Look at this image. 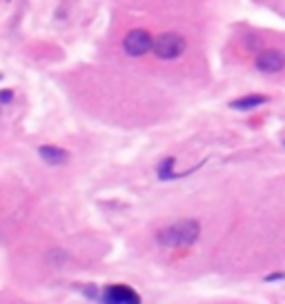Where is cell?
<instances>
[{"label": "cell", "instance_id": "1", "mask_svg": "<svg viewBox=\"0 0 285 304\" xmlns=\"http://www.w3.org/2000/svg\"><path fill=\"white\" fill-rule=\"evenodd\" d=\"M198 235H201V224L196 220H178L165 229H161L156 233V240L163 247L176 249V247H192L198 240Z\"/></svg>", "mask_w": 285, "mask_h": 304}, {"label": "cell", "instance_id": "2", "mask_svg": "<svg viewBox=\"0 0 285 304\" xmlns=\"http://www.w3.org/2000/svg\"><path fill=\"white\" fill-rule=\"evenodd\" d=\"M187 49V42L180 34L176 32H167V34H161L159 38L154 40V47H151V51L156 53L161 60H174L178 56H183Z\"/></svg>", "mask_w": 285, "mask_h": 304}, {"label": "cell", "instance_id": "3", "mask_svg": "<svg viewBox=\"0 0 285 304\" xmlns=\"http://www.w3.org/2000/svg\"><path fill=\"white\" fill-rule=\"evenodd\" d=\"M151 47H154V40H151V36L145 32V29H134V32H129L123 40V49L127 56H132V58L145 56Z\"/></svg>", "mask_w": 285, "mask_h": 304}, {"label": "cell", "instance_id": "4", "mask_svg": "<svg viewBox=\"0 0 285 304\" xmlns=\"http://www.w3.org/2000/svg\"><path fill=\"white\" fill-rule=\"evenodd\" d=\"M256 67H258V71H263V74H278V71H283V67H285V53L281 49L261 51L258 58H256Z\"/></svg>", "mask_w": 285, "mask_h": 304}, {"label": "cell", "instance_id": "5", "mask_svg": "<svg viewBox=\"0 0 285 304\" xmlns=\"http://www.w3.org/2000/svg\"><path fill=\"white\" fill-rule=\"evenodd\" d=\"M102 300L109 304H136V302H141V295L134 289L125 287V284H112V287L105 289Z\"/></svg>", "mask_w": 285, "mask_h": 304}, {"label": "cell", "instance_id": "6", "mask_svg": "<svg viewBox=\"0 0 285 304\" xmlns=\"http://www.w3.org/2000/svg\"><path fill=\"white\" fill-rule=\"evenodd\" d=\"M40 158L47 162V165H65L69 160V151L56 147V144H42L38 149Z\"/></svg>", "mask_w": 285, "mask_h": 304}, {"label": "cell", "instance_id": "7", "mask_svg": "<svg viewBox=\"0 0 285 304\" xmlns=\"http://www.w3.org/2000/svg\"><path fill=\"white\" fill-rule=\"evenodd\" d=\"M268 102V96H258V94H252V96H243V98H239V100H234L232 109H236V111H250V109H256L261 105H265Z\"/></svg>", "mask_w": 285, "mask_h": 304}, {"label": "cell", "instance_id": "8", "mask_svg": "<svg viewBox=\"0 0 285 304\" xmlns=\"http://www.w3.org/2000/svg\"><path fill=\"white\" fill-rule=\"evenodd\" d=\"M174 158H165V160L159 165V178L161 180H174V178H180V175L174 173Z\"/></svg>", "mask_w": 285, "mask_h": 304}, {"label": "cell", "instance_id": "9", "mask_svg": "<svg viewBox=\"0 0 285 304\" xmlns=\"http://www.w3.org/2000/svg\"><path fill=\"white\" fill-rule=\"evenodd\" d=\"M11 100V91H5V94H0V102H7Z\"/></svg>", "mask_w": 285, "mask_h": 304}, {"label": "cell", "instance_id": "10", "mask_svg": "<svg viewBox=\"0 0 285 304\" xmlns=\"http://www.w3.org/2000/svg\"><path fill=\"white\" fill-rule=\"evenodd\" d=\"M285 278V273H276V276H268V280H281Z\"/></svg>", "mask_w": 285, "mask_h": 304}]
</instances>
